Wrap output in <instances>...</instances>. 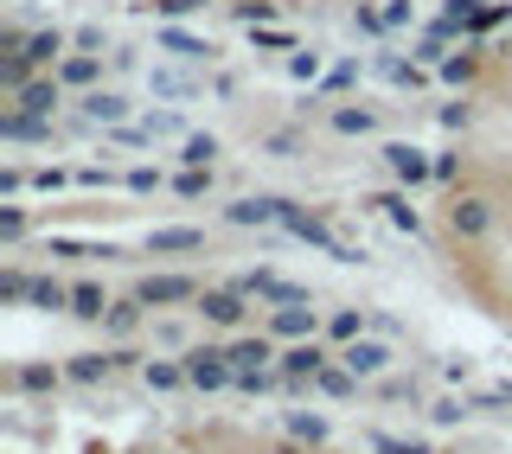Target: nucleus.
Here are the masks:
<instances>
[{
    "mask_svg": "<svg viewBox=\"0 0 512 454\" xmlns=\"http://www.w3.org/2000/svg\"><path fill=\"white\" fill-rule=\"evenodd\" d=\"M192 320H199L205 333H250V320H256V301L244 295L237 282H205V295L192 301Z\"/></svg>",
    "mask_w": 512,
    "mask_h": 454,
    "instance_id": "nucleus-1",
    "label": "nucleus"
},
{
    "mask_svg": "<svg viewBox=\"0 0 512 454\" xmlns=\"http://www.w3.org/2000/svg\"><path fill=\"white\" fill-rule=\"evenodd\" d=\"M493 224H500V205H493L487 192L461 186V192H448V199H442V231L455 237V243H487Z\"/></svg>",
    "mask_w": 512,
    "mask_h": 454,
    "instance_id": "nucleus-2",
    "label": "nucleus"
},
{
    "mask_svg": "<svg viewBox=\"0 0 512 454\" xmlns=\"http://www.w3.org/2000/svg\"><path fill=\"white\" fill-rule=\"evenodd\" d=\"M218 218L244 224V231H288L301 218V199H288V192H244V199L218 205Z\"/></svg>",
    "mask_w": 512,
    "mask_h": 454,
    "instance_id": "nucleus-3",
    "label": "nucleus"
},
{
    "mask_svg": "<svg viewBox=\"0 0 512 454\" xmlns=\"http://www.w3.org/2000/svg\"><path fill=\"white\" fill-rule=\"evenodd\" d=\"M378 167L391 173V186H404V192L436 186V148H423V141H404V135L378 141Z\"/></svg>",
    "mask_w": 512,
    "mask_h": 454,
    "instance_id": "nucleus-4",
    "label": "nucleus"
},
{
    "mask_svg": "<svg viewBox=\"0 0 512 454\" xmlns=\"http://www.w3.org/2000/svg\"><path fill=\"white\" fill-rule=\"evenodd\" d=\"M180 365H186L192 391H237V365H231V352H224V339H192L180 352Z\"/></svg>",
    "mask_w": 512,
    "mask_h": 454,
    "instance_id": "nucleus-5",
    "label": "nucleus"
},
{
    "mask_svg": "<svg viewBox=\"0 0 512 454\" xmlns=\"http://www.w3.org/2000/svg\"><path fill=\"white\" fill-rule=\"evenodd\" d=\"M135 295L148 301L154 314H173V307H192V301H199L205 282H199L192 269H148V275L135 282Z\"/></svg>",
    "mask_w": 512,
    "mask_h": 454,
    "instance_id": "nucleus-6",
    "label": "nucleus"
},
{
    "mask_svg": "<svg viewBox=\"0 0 512 454\" xmlns=\"http://www.w3.org/2000/svg\"><path fill=\"white\" fill-rule=\"evenodd\" d=\"M340 365L359 384H378V378H391V371H397V346L384 333H365V339H352V346H340Z\"/></svg>",
    "mask_w": 512,
    "mask_h": 454,
    "instance_id": "nucleus-7",
    "label": "nucleus"
},
{
    "mask_svg": "<svg viewBox=\"0 0 512 454\" xmlns=\"http://www.w3.org/2000/svg\"><path fill=\"white\" fill-rule=\"evenodd\" d=\"M148 327H154V307L141 301L135 288H128V295H116V301H109V314H103V327H96V333H103L109 346H135V339L148 333Z\"/></svg>",
    "mask_w": 512,
    "mask_h": 454,
    "instance_id": "nucleus-8",
    "label": "nucleus"
},
{
    "mask_svg": "<svg viewBox=\"0 0 512 454\" xmlns=\"http://www.w3.org/2000/svg\"><path fill=\"white\" fill-rule=\"evenodd\" d=\"M77 116H84L96 135L103 128H122V122H135V96L128 90H116V84H96V90H84L77 96Z\"/></svg>",
    "mask_w": 512,
    "mask_h": 454,
    "instance_id": "nucleus-9",
    "label": "nucleus"
},
{
    "mask_svg": "<svg viewBox=\"0 0 512 454\" xmlns=\"http://www.w3.org/2000/svg\"><path fill=\"white\" fill-rule=\"evenodd\" d=\"M320 327H327V307H314V301L263 307V333H276L282 346H295V339H320Z\"/></svg>",
    "mask_w": 512,
    "mask_h": 454,
    "instance_id": "nucleus-10",
    "label": "nucleus"
},
{
    "mask_svg": "<svg viewBox=\"0 0 512 454\" xmlns=\"http://www.w3.org/2000/svg\"><path fill=\"white\" fill-rule=\"evenodd\" d=\"M365 212H378L391 231H404V237H429V218L416 212V192H404V186H391V192H365Z\"/></svg>",
    "mask_w": 512,
    "mask_h": 454,
    "instance_id": "nucleus-11",
    "label": "nucleus"
},
{
    "mask_svg": "<svg viewBox=\"0 0 512 454\" xmlns=\"http://www.w3.org/2000/svg\"><path fill=\"white\" fill-rule=\"evenodd\" d=\"M64 365H52V359H20V365H7V391L13 397H58L64 391Z\"/></svg>",
    "mask_w": 512,
    "mask_h": 454,
    "instance_id": "nucleus-12",
    "label": "nucleus"
},
{
    "mask_svg": "<svg viewBox=\"0 0 512 454\" xmlns=\"http://www.w3.org/2000/svg\"><path fill=\"white\" fill-rule=\"evenodd\" d=\"M333 359H340V346H333V339H295V346H282L276 371H282V378H320Z\"/></svg>",
    "mask_w": 512,
    "mask_h": 454,
    "instance_id": "nucleus-13",
    "label": "nucleus"
},
{
    "mask_svg": "<svg viewBox=\"0 0 512 454\" xmlns=\"http://www.w3.org/2000/svg\"><path fill=\"white\" fill-rule=\"evenodd\" d=\"M224 352H231L237 371H269V365L282 359V339L276 333H231V339H224Z\"/></svg>",
    "mask_w": 512,
    "mask_h": 454,
    "instance_id": "nucleus-14",
    "label": "nucleus"
},
{
    "mask_svg": "<svg viewBox=\"0 0 512 454\" xmlns=\"http://www.w3.org/2000/svg\"><path fill=\"white\" fill-rule=\"evenodd\" d=\"M141 250L148 256H199L205 250V224H154V231L141 237Z\"/></svg>",
    "mask_w": 512,
    "mask_h": 454,
    "instance_id": "nucleus-15",
    "label": "nucleus"
},
{
    "mask_svg": "<svg viewBox=\"0 0 512 454\" xmlns=\"http://www.w3.org/2000/svg\"><path fill=\"white\" fill-rule=\"evenodd\" d=\"M64 96H71V90L58 84V71H45V77H32V84L13 96V109H26V116H39V122H58Z\"/></svg>",
    "mask_w": 512,
    "mask_h": 454,
    "instance_id": "nucleus-16",
    "label": "nucleus"
},
{
    "mask_svg": "<svg viewBox=\"0 0 512 454\" xmlns=\"http://www.w3.org/2000/svg\"><path fill=\"white\" fill-rule=\"evenodd\" d=\"M327 128H333V135H346V141H372L378 128H384V116H378L372 103H352V96H346V103L327 109Z\"/></svg>",
    "mask_w": 512,
    "mask_h": 454,
    "instance_id": "nucleus-17",
    "label": "nucleus"
},
{
    "mask_svg": "<svg viewBox=\"0 0 512 454\" xmlns=\"http://www.w3.org/2000/svg\"><path fill=\"white\" fill-rule=\"evenodd\" d=\"M256 154H269V160H308V128H301V122L256 128Z\"/></svg>",
    "mask_w": 512,
    "mask_h": 454,
    "instance_id": "nucleus-18",
    "label": "nucleus"
},
{
    "mask_svg": "<svg viewBox=\"0 0 512 454\" xmlns=\"http://www.w3.org/2000/svg\"><path fill=\"white\" fill-rule=\"evenodd\" d=\"M64 52H71V32H64V26H32V39H26V52H20V58L45 77V71H58V58H64Z\"/></svg>",
    "mask_w": 512,
    "mask_h": 454,
    "instance_id": "nucleus-19",
    "label": "nucleus"
},
{
    "mask_svg": "<svg viewBox=\"0 0 512 454\" xmlns=\"http://www.w3.org/2000/svg\"><path fill=\"white\" fill-rule=\"evenodd\" d=\"M58 84L71 90V96L96 90V84H103V52H77V45H71V52L58 58Z\"/></svg>",
    "mask_w": 512,
    "mask_h": 454,
    "instance_id": "nucleus-20",
    "label": "nucleus"
},
{
    "mask_svg": "<svg viewBox=\"0 0 512 454\" xmlns=\"http://www.w3.org/2000/svg\"><path fill=\"white\" fill-rule=\"evenodd\" d=\"M141 384H148L154 397H173V391H192V378H186V365H180V352H154L148 365H141Z\"/></svg>",
    "mask_w": 512,
    "mask_h": 454,
    "instance_id": "nucleus-21",
    "label": "nucleus"
},
{
    "mask_svg": "<svg viewBox=\"0 0 512 454\" xmlns=\"http://www.w3.org/2000/svg\"><path fill=\"white\" fill-rule=\"evenodd\" d=\"M109 301H116V295H109L96 275H77V282H71V320H84V327H103Z\"/></svg>",
    "mask_w": 512,
    "mask_h": 454,
    "instance_id": "nucleus-22",
    "label": "nucleus"
},
{
    "mask_svg": "<svg viewBox=\"0 0 512 454\" xmlns=\"http://www.w3.org/2000/svg\"><path fill=\"white\" fill-rule=\"evenodd\" d=\"M365 333H372V314H365L359 301L327 307V327H320V339H333V346H352V339H365Z\"/></svg>",
    "mask_w": 512,
    "mask_h": 454,
    "instance_id": "nucleus-23",
    "label": "nucleus"
},
{
    "mask_svg": "<svg viewBox=\"0 0 512 454\" xmlns=\"http://www.w3.org/2000/svg\"><path fill=\"white\" fill-rule=\"evenodd\" d=\"M0 141H32V148H52V141H58V128L7 103V109H0Z\"/></svg>",
    "mask_w": 512,
    "mask_h": 454,
    "instance_id": "nucleus-24",
    "label": "nucleus"
},
{
    "mask_svg": "<svg viewBox=\"0 0 512 454\" xmlns=\"http://www.w3.org/2000/svg\"><path fill=\"white\" fill-rule=\"evenodd\" d=\"M173 160H180V167H218V160H224V135L192 128L186 141H173Z\"/></svg>",
    "mask_w": 512,
    "mask_h": 454,
    "instance_id": "nucleus-25",
    "label": "nucleus"
},
{
    "mask_svg": "<svg viewBox=\"0 0 512 454\" xmlns=\"http://www.w3.org/2000/svg\"><path fill=\"white\" fill-rule=\"evenodd\" d=\"M154 39L167 45V52L180 58V64H218V45H212V39H199V32H180V26H160Z\"/></svg>",
    "mask_w": 512,
    "mask_h": 454,
    "instance_id": "nucleus-26",
    "label": "nucleus"
},
{
    "mask_svg": "<svg viewBox=\"0 0 512 454\" xmlns=\"http://www.w3.org/2000/svg\"><path fill=\"white\" fill-rule=\"evenodd\" d=\"M64 378L84 384V391H96V384L116 378V359H109V352H71V359H64Z\"/></svg>",
    "mask_w": 512,
    "mask_h": 454,
    "instance_id": "nucleus-27",
    "label": "nucleus"
},
{
    "mask_svg": "<svg viewBox=\"0 0 512 454\" xmlns=\"http://www.w3.org/2000/svg\"><path fill=\"white\" fill-rule=\"evenodd\" d=\"M436 84H448V90H474V84H480V52H468V45H461V52H448V58L436 64Z\"/></svg>",
    "mask_w": 512,
    "mask_h": 454,
    "instance_id": "nucleus-28",
    "label": "nucleus"
},
{
    "mask_svg": "<svg viewBox=\"0 0 512 454\" xmlns=\"http://www.w3.org/2000/svg\"><path fill=\"white\" fill-rule=\"evenodd\" d=\"M186 314H192V307L154 314V327H148V333H154V346H160V352H186V346H192V320H186Z\"/></svg>",
    "mask_w": 512,
    "mask_h": 454,
    "instance_id": "nucleus-29",
    "label": "nucleus"
},
{
    "mask_svg": "<svg viewBox=\"0 0 512 454\" xmlns=\"http://www.w3.org/2000/svg\"><path fill=\"white\" fill-rule=\"evenodd\" d=\"M26 307H39V314H71V282H58V275H32Z\"/></svg>",
    "mask_w": 512,
    "mask_h": 454,
    "instance_id": "nucleus-30",
    "label": "nucleus"
},
{
    "mask_svg": "<svg viewBox=\"0 0 512 454\" xmlns=\"http://www.w3.org/2000/svg\"><path fill=\"white\" fill-rule=\"evenodd\" d=\"M167 192H180V199H212V192H218V167H180L167 180Z\"/></svg>",
    "mask_w": 512,
    "mask_h": 454,
    "instance_id": "nucleus-31",
    "label": "nucleus"
},
{
    "mask_svg": "<svg viewBox=\"0 0 512 454\" xmlns=\"http://www.w3.org/2000/svg\"><path fill=\"white\" fill-rule=\"evenodd\" d=\"M224 13H231L237 26H276L282 20V0H224Z\"/></svg>",
    "mask_w": 512,
    "mask_h": 454,
    "instance_id": "nucleus-32",
    "label": "nucleus"
},
{
    "mask_svg": "<svg viewBox=\"0 0 512 454\" xmlns=\"http://www.w3.org/2000/svg\"><path fill=\"white\" fill-rule=\"evenodd\" d=\"M282 429L295 435V442H308V448H320V442L333 435V429H327V416H320V410H288V416H282Z\"/></svg>",
    "mask_w": 512,
    "mask_h": 454,
    "instance_id": "nucleus-33",
    "label": "nucleus"
},
{
    "mask_svg": "<svg viewBox=\"0 0 512 454\" xmlns=\"http://www.w3.org/2000/svg\"><path fill=\"white\" fill-rule=\"evenodd\" d=\"M26 231H32V212H26L20 199H7V205H0V243H7V250H20Z\"/></svg>",
    "mask_w": 512,
    "mask_h": 454,
    "instance_id": "nucleus-34",
    "label": "nucleus"
},
{
    "mask_svg": "<svg viewBox=\"0 0 512 454\" xmlns=\"http://www.w3.org/2000/svg\"><path fill=\"white\" fill-rule=\"evenodd\" d=\"M205 7H218V0H141V13H154L160 26H173V20H192V13H205Z\"/></svg>",
    "mask_w": 512,
    "mask_h": 454,
    "instance_id": "nucleus-35",
    "label": "nucleus"
},
{
    "mask_svg": "<svg viewBox=\"0 0 512 454\" xmlns=\"http://www.w3.org/2000/svg\"><path fill=\"white\" fill-rule=\"evenodd\" d=\"M314 391H320V397H340V403H346V397H359V378H352V371H346L340 359H333V365L314 378Z\"/></svg>",
    "mask_w": 512,
    "mask_h": 454,
    "instance_id": "nucleus-36",
    "label": "nucleus"
},
{
    "mask_svg": "<svg viewBox=\"0 0 512 454\" xmlns=\"http://www.w3.org/2000/svg\"><path fill=\"white\" fill-rule=\"evenodd\" d=\"M71 180H77V192H109V186H122V173H109L103 160H77Z\"/></svg>",
    "mask_w": 512,
    "mask_h": 454,
    "instance_id": "nucleus-37",
    "label": "nucleus"
},
{
    "mask_svg": "<svg viewBox=\"0 0 512 454\" xmlns=\"http://www.w3.org/2000/svg\"><path fill=\"white\" fill-rule=\"evenodd\" d=\"M474 416V397H436L429 403V423L436 429H455V423H468Z\"/></svg>",
    "mask_w": 512,
    "mask_h": 454,
    "instance_id": "nucleus-38",
    "label": "nucleus"
},
{
    "mask_svg": "<svg viewBox=\"0 0 512 454\" xmlns=\"http://www.w3.org/2000/svg\"><path fill=\"white\" fill-rule=\"evenodd\" d=\"M346 90H359V58H340L327 77H320V96H327V103H333V96H346Z\"/></svg>",
    "mask_w": 512,
    "mask_h": 454,
    "instance_id": "nucleus-39",
    "label": "nucleus"
},
{
    "mask_svg": "<svg viewBox=\"0 0 512 454\" xmlns=\"http://www.w3.org/2000/svg\"><path fill=\"white\" fill-rule=\"evenodd\" d=\"M26 295H32V269L7 263V269H0V301H7V307H26Z\"/></svg>",
    "mask_w": 512,
    "mask_h": 454,
    "instance_id": "nucleus-40",
    "label": "nucleus"
},
{
    "mask_svg": "<svg viewBox=\"0 0 512 454\" xmlns=\"http://www.w3.org/2000/svg\"><path fill=\"white\" fill-rule=\"evenodd\" d=\"M474 116H480V103H468V96H461V103H442V109H436V122L448 128V135H468Z\"/></svg>",
    "mask_w": 512,
    "mask_h": 454,
    "instance_id": "nucleus-41",
    "label": "nucleus"
},
{
    "mask_svg": "<svg viewBox=\"0 0 512 454\" xmlns=\"http://www.w3.org/2000/svg\"><path fill=\"white\" fill-rule=\"evenodd\" d=\"M160 186H167V173H160V167H148V160L122 173V192H135V199H148V192H160Z\"/></svg>",
    "mask_w": 512,
    "mask_h": 454,
    "instance_id": "nucleus-42",
    "label": "nucleus"
},
{
    "mask_svg": "<svg viewBox=\"0 0 512 454\" xmlns=\"http://www.w3.org/2000/svg\"><path fill=\"white\" fill-rule=\"evenodd\" d=\"M250 45H256V52H301L288 26H250Z\"/></svg>",
    "mask_w": 512,
    "mask_h": 454,
    "instance_id": "nucleus-43",
    "label": "nucleus"
},
{
    "mask_svg": "<svg viewBox=\"0 0 512 454\" xmlns=\"http://www.w3.org/2000/svg\"><path fill=\"white\" fill-rule=\"evenodd\" d=\"M205 84L199 77H186V71H154V96H199Z\"/></svg>",
    "mask_w": 512,
    "mask_h": 454,
    "instance_id": "nucleus-44",
    "label": "nucleus"
},
{
    "mask_svg": "<svg viewBox=\"0 0 512 454\" xmlns=\"http://www.w3.org/2000/svg\"><path fill=\"white\" fill-rule=\"evenodd\" d=\"M20 192H32V167L26 160H7L0 167V199H20Z\"/></svg>",
    "mask_w": 512,
    "mask_h": 454,
    "instance_id": "nucleus-45",
    "label": "nucleus"
},
{
    "mask_svg": "<svg viewBox=\"0 0 512 454\" xmlns=\"http://www.w3.org/2000/svg\"><path fill=\"white\" fill-rule=\"evenodd\" d=\"M32 192H77L71 167H32Z\"/></svg>",
    "mask_w": 512,
    "mask_h": 454,
    "instance_id": "nucleus-46",
    "label": "nucleus"
},
{
    "mask_svg": "<svg viewBox=\"0 0 512 454\" xmlns=\"http://www.w3.org/2000/svg\"><path fill=\"white\" fill-rule=\"evenodd\" d=\"M372 448H378V454H436L423 435H372Z\"/></svg>",
    "mask_w": 512,
    "mask_h": 454,
    "instance_id": "nucleus-47",
    "label": "nucleus"
},
{
    "mask_svg": "<svg viewBox=\"0 0 512 454\" xmlns=\"http://www.w3.org/2000/svg\"><path fill=\"white\" fill-rule=\"evenodd\" d=\"M436 186L442 192H461V148H442L436 154Z\"/></svg>",
    "mask_w": 512,
    "mask_h": 454,
    "instance_id": "nucleus-48",
    "label": "nucleus"
},
{
    "mask_svg": "<svg viewBox=\"0 0 512 454\" xmlns=\"http://www.w3.org/2000/svg\"><path fill=\"white\" fill-rule=\"evenodd\" d=\"M288 77H301V84H314V77H327V71H320V52H314V45H301V52H288Z\"/></svg>",
    "mask_w": 512,
    "mask_h": 454,
    "instance_id": "nucleus-49",
    "label": "nucleus"
},
{
    "mask_svg": "<svg viewBox=\"0 0 512 454\" xmlns=\"http://www.w3.org/2000/svg\"><path fill=\"white\" fill-rule=\"evenodd\" d=\"M71 45H77V52H103V58L116 52V45H109V32H103V26H77V32H71Z\"/></svg>",
    "mask_w": 512,
    "mask_h": 454,
    "instance_id": "nucleus-50",
    "label": "nucleus"
},
{
    "mask_svg": "<svg viewBox=\"0 0 512 454\" xmlns=\"http://www.w3.org/2000/svg\"><path fill=\"white\" fill-rule=\"evenodd\" d=\"M442 58H448V45H442V39H416V45H410V64H423V71H436Z\"/></svg>",
    "mask_w": 512,
    "mask_h": 454,
    "instance_id": "nucleus-51",
    "label": "nucleus"
},
{
    "mask_svg": "<svg viewBox=\"0 0 512 454\" xmlns=\"http://www.w3.org/2000/svg\"><path fill=\"white\" fill-rule=\"evenodd\" d=\"M404 26H416V7L410 0H384V32H404Z\"/></svg>",
    "mask_w": 512,
    "mask_h": 454,
    "instance_id": "nucleus-52",
    "label": "nucleus"
},
{
    "mask_svg": "<svg viewBox=\"0 0 512 454\" xmlns=\"http://www.w3.org/2000/svg\"><path fill=\"white\" fill-rule=\"evenodd\" d=\"M352 32H384V7H352Z\"/></svg>",
    "mask_w": 512,
    "mask_h": 454,
    "instance_id": "nucleus-53",
    "label": "nucleus"
},
{
    "mask_svg": "<svg viewBox=\"0 0 512 454\" xmlns=\"http://www.w3.org/2000/svg\"><path fill=\"white\" fill-rule=\"evenodd\" d=\"M442 378H448V384H468V378H474V365H468V359H461V365L448 359V365H442Z\"/></svg>",
    "mask_w": 512,
    "mask_h": 454,
    "instance_id": "nucleus-54",
    "label": "nucleus"
}]
</instances>
